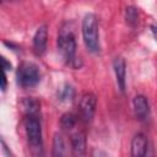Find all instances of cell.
<instances>
[{
  "label": "cell",
  "mask_w": 157,
  "mask_h": 157,
  "mask_svg": "<svg viewBox=\"0 0 157 157\" xmlns=\"http://www.w3.org/2000/svg\"><path fill=\"white\" fill-rule=\"evenodd\" d=\"M96 107H97V98L93 93L86 92L82 94L80 98L78 103V114L80 119L83 123H90L92 121L94 113H96Z\"/></svg>",
  "instance_id": "5"
},
{
  "label": "cell",
  "mask_w": 157,
  "mask_h": 157,
  "mask_svg": "<svg viewBox=\"0 0 157 157\" xmlns=\"http://www.w3.org/2000/svg\"><path fill=\"white\" fill-rule=\"evenodd\" d=\"M1 88H2V91H5V88H6V74L5 72L2 75V85H1Z\"/></svg>",
  "instance_id": "17"
},
{
  "label": "cell",
  "mask_w": 157,
  "mask_h": 157,
  "mask_svg": "<svg viewBox=\"0 0 157 157\" xmlns=\"http://www.w3.org/2000/svg\"><path fill=\"white\" fill-rule=\"evenodd\" d=\"M71 148L75 155L81 156L86 151V134L83 131H77L71 136Z\"/></svg>",
  "instance_id": "10"
},
{
  "label": "cell",
  "mask_w": 157,
  "mask_h": 157,
  "mask_svg": "<svg viewBox=\"0 0 157 157\" xmlns=\"http://www.w3.org/2000/svg\"><path fill=\"white\" fill-rule=\"evenodd\" d=\"M72 98H74V88L70 85H65L60 92V101L67 102V101H71Z\"/></svg>",
  "instance_id": "15"
},
{
  "label": "cell",
  "mask_w": 157,
  "mask_h": 157,
  "mask_svg": "<svg viewBox=\"0 0 157 157\" xmlns=\"http://www.w3.org/2000/svg\"><path fill=\"white\" fill-rule=\"evenodd\" d=\"M1 61H2V67H4V71H7V70H11V64L5 59V58H2L1 59Z\"/></svg>",
  "instance_id": "16"
},
{
  "label": "cell",
  "mask_w": 157,
  "mask_h": 157,
  "mask_svg": "<svg viewBox=\"0 0 157 157\" xmlns=\"http://www.w3.org/2000/svg\"><path fill=\"white\" fill-rule=\"evenodd\" d=\"M82 37L86 48L91 53H97L99 50L98 22L93 13H87L82 20Z\"/></svg>",
  "instance_id": "1"
},
{
  "label": "cell",
  "mask_w": 157,
  "mask_h": 157,
  "mask_svg": "<svg viewBox=\"0 0 157 157\" xmlns=\"http://www.w3.org/2000/svg\"><path fill=\"white\" fill-rule=\"evenodd\" d=\"M48 44V28L45 25L37 28L33 37V49L37 55L44 54Z\"/></svg>",
  "instance_id": "6"
},
{
  "label": "cell",
  "mask_w": 157,
  "mask_h": 157,
  "mask_svg": "<svg viewBox=\"0 0 157 157\" xmlns=\"http://www.w3.org/2000/svg\"><path fill=\"white\" fill-rule=\"evenodd\" d=\"M22 105L27 115H37L39 112V102L32 97L25 98L22 102Z\"/></svg>",
  "instance_id": "11"
},
{
  "label": "cell",
  "mask_w": 157,
  "mask_h": 157,
  "mask_svg": "<svg viewBox=\"0 0 157 157\" xmlns=\"http://www.w3.org/2000/svg\"><path fill=\"white\" fill-rule=\"evenodd\" d=\"M132 105H134L135 117L139 120L145 121V120L148 119V117H150V104H148V101L145 96L137 94L132 101Z\"/></svg>",
  "instance_id": "7"
},
{
  "label": "cell",
  "mask_w": 157,
  "mask_h": 157,
  "mask_svg": "<svg viewBox=\"0 0 157 157\" xmlns=\"http://www.w3.org/2000/svg\"><path fill=\"white\" fill-rule=\"evenodd\" d=\"M65 155V141L60 134H55L53 139V156L60 157Z\"/></svg>",
  "instance_id": "12"
},
{
  "label": "cell",
  "mask_w": 157,
  "mask_h": 157,
  "mask_svg": "<svg viewBox=\"0 0 157 157\" xmlns=\"http://www.w3.org/2000/svg\"><path fill=\"white\" fill-rule=\"evenodd\" d=\"M137 18H139L137 10L135 7H128L126 9V22L131 26H135L137 23Z\"/></svg>",
  "instance_id": "14"
},
{
  "label": "cell",
  "mask_w": 157,
  "mask_h": 157,
  "mask_svg": "<svg viewBox=\"0 0 157 157\" xmlns=\"http://www.w3.org/2000/svg\"><path fill=\"white\" fill-rule=\"evenodd\" d=\"M25 130L31 148L39 153L42 151V128L37 115H27L25 119Z\"/></svg>",
  "instance_id": "2"
},
{
  "label": "cell",
  "mask_w": 157,
  "mask_h": 157,
  "mask_svg": "<svg viewBox=\"0 0 157 157\" xmlns=\"http://www.w3.org/2000/svg\"><path fill=\"white\" fill-rule=\"evenodd\" d=\"M58 49L60 50L64 60L69 64L75 60V53H76V40L75 36L71 31H64L61 29L59 37H58Z\"/></svg>",
  "instance_id": "4"
},
{
  "label": "cell",
  "mask_w": 157,
  "mask_h": 157,
  "mask_svg": "<svg viewBox=\"0 0 157 157\" xmlns=\"http://www.w3.org/2000/svg\"><path fill=\"white\" fill-rule=\"evenodd\" d=\"M76 124V117L72 113H65L61 115L60 125L64 130H71Z\"/></svg>",
  "instance_id": "13"
},
{
  "label": "cell",
  "mask_w": 157,
  "mask_h": 157,
  "mask_svg": "<svg viewBox=\"0 0 157 157\" xmlns=\"http://www.w3.org/2000/svg\"><path fill=\"white\" fill-rule=\"evenodd\" d=\"M17 82L23 88H29L36 86L40 80V74L38 66L33 63H22L17 69Z\"/></svg>",
  "instance_id": "3"
},
{
  "label": "cell",
  "mask_w": 157,
  "mask_h": 157,
  "mask_svg": "<svg viewBox=\"0 0 157 157\" xmlns=\"http://www.w3.org/2000/svg\"><path fill=\"white\" fill-rule=\"evenodd\" d=\"M113 69H114V74H115L117 85H118L119 90L121 92H124L125 86H126V64H125V60L120 56L115 58L113 61Z\"/></svg>",
  "instance_id": "8"
},
{
  "label": "cell",
  "mask_w": 157,
  "mask_h": 157,
  "mask_svg": "<svg viewBox=\"0 0 157 157\" xmlns=\"http://www.w3.org/2000/svg\"><path fill=\"white\" fill-rule=\"evenodd\" d=\"M147 151V137L145 134L139 132L131 140V156L142 157Z\"/></svg>",
  "instance_id": "9"
},
{
  "label": "cell",
  "mask_w": 157,
  "mask_h": 157,
  "mask_svg": "<svg viewBox=\"0 0 157 157\" xmlns=\"http://www.w3.org/2000/svg\"><path fill=\"white\" fill-rule=\"evenodd\" d=\"M151 29H152L153 37H155V39H156V42H157V26H152V27H151Z\"/></svg>",
  "instance_id": "18"
}]
</instances>
